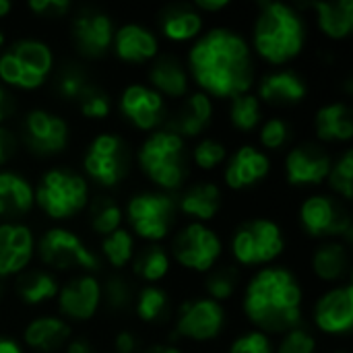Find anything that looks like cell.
<instances>
[{"mask_svg":"<svg viewBox=\"0 0 353 353\" xmlns=\"http://www.w3.org/2000/svg\"><path fill=\"white\" fill-rule=\"evenodd\" d=\"M319 337L345 339L353 331L352 281L325 288L310 306V325Z\"/></svg>","mask_w":353,"mask_h":353,"instance_id":"ac0fdd59","label":"cell"},{"mask_svg":"<svg viewBox=\"0 0 353 353\" xmlns=\"http://www.w3.org/2000/svg\"><path fill=\"white\" fill-rule=\"evenodd\" d=\"M112 353H139L141 347V339L132 329H118L112 337Z\"/></svg>","mask_w":353,"mask_h":353,"instance_id":"f907efd6","label":"cell"},{"mask_svg":"<svg viewBox=\"0 0 353 353\" xmlns=\"http://www.w3.org/2000/svg\"><path fill=\"white\" fill-rule=\"evenodd\" d=\"M134 292L137 285L132 283V277L128 273L110 271L101 281V308L114 314L130 312Z\"/></svg>","mask_w":353,"mask_h":353,"instance_id":"b9f144b4","label":"cell"},{"mask_svg":"<svg viewBox=\"0 0 353 353\" xmlns=\"http://www.w3.org/2000/svg\"><path fill=\"white\" fill-rule=\"evenodd\" d=\"M25 8L31 12V17L52 23L66 19L74 10V4L70 0H29Z\"/></svg>","mask_w":353,"mask_h":353,"instance_id":"c3c4849f","label":"cell"},{"mask_svg":"<svg viewBox=\"0 0 353 353\" xmlns=\"http://www.w3.org/2000/svg\"><path fill=\"white\" fill-rule=\"evenodd\" d=\"M300 232L312 242L341 240L352 246L353 215L347 203L327 190L308 192L296 211Z\"/></svg>","mask_w":353,"mask_h":353,"instance_id":"8fae6325","label":"cell"},{"mask_svg":"<svg viewBox=\"0 0 353 353\" xmlns=\"http://www.w3.org/2000/svg\"><path fill=\"white\" fill-rule=\"evenodd\" d=\"M134 161L151 188L168 194H178L192 172L188 143L165 126L143 137L134 151Z\"/></svg>","mask_w":353,"mask_h":353,"instance_id":"277c9868","label":"cell"},{"mask_svg":"<svg viewBox=\"0 0 353 353\" xmlns=\"http://www.w3.org/2000/svg\"><path fill=\"white\" fill-rule=\"evenodd\" d=\"M242 271L232 263H219L207 275H203V296L228 306L242 292Z\"/></svg>","mask_w":353,"mask_h":353,"instance_id":"8d00e7d4","label":"cell"},{"mask_svg":"<svg viewBox=\"0 0 353 353\" xmlns=\"http://www.w3.org/2000/svg\"><path fill=\"white\" fill-rule=\"evenodd\" d=\"M85 217H87V228L99 240L110 236V234H114L116 230L124 228L122 203L116 196L108 194V192L91 196L89 207L85 211Z\"/></svg>","mask_w":353,"mask_h":353,"instance_id":"d590c367","label":"cell"},{"mask_svg":"<svg viewBox=\"0 0 353 353\" xmlns=\"http://www.w3.org/2000/svg\"><path fill=\"white\" fill-rule=\"evenodd\" d=\"M58 316L66 323L85 325L101 312V279L91 273L68 275L56 296Z\"/></svg>","mask_w":353,"mask_h":353,"instance_id":"d6986e66","label":"cell"},{"mask_svg":"<svg viewBox=\"0 0 353 353\" xmlns=\"http://www.w3.org/2000/svg\"><path fill=\"white\" fill-rule=\"evenodd\" d=\"M72 337V325L58 314H37L21 331V345L31 353H58Z\"/></svg>","mask_w":353,"mask_h":353,"instance_id":"f546056e","label":"cell"},{"mask_svg":"<svg viewBox=\"0 0 353 353\" xmlns=\"http://www.w3.org/2000/svg\"><path fill=\"white\" fill-rule=\"evenodd\" d=\"M308 269L312 279H316L323 288L352 281V246L341 240L316 242L308 256Z\"/></svg>","mask_w":353,"mask_h":353,"instance_id":"484cf974","label":"cell"},{"mask_svg":"<svg viewBox=\"0 0 353 353\" xmlns=\"http://www.w3.org/2000/svg\"><path fill=\"white\" fill-rule=\"evenodd\" d=\"M228 329V306H221L205 296L182 300L172 314L170 343L205 345L217 341Z\"/></svg>","mask_w":353,"mask_h":353,"instance_id":"4fadbf2b","label":"cell"},{"mask_svg":"<svg viewBox=\"0 0 353 353\" xmlns=\"http://www.w3.org/2000/svg\"><path fill=\"white\" fill-rule=\"evenodd\" d=\"M132 168V153L122 134L101 130L89 139L81 155V174L91 186L101 192H112L128 178Z\"/></svg>","mask_w":353,"mask_h":353,"instance_id":"30bf717a","label":"cell"},{"mask_svg":"<svg viewBox=\"0 0 353 353\" xmlns=\"http://www.w3.org/2000/svg\"><path fill=\"white\" fill-rule=\"evenodd\" d=\"M6 43H8V35H6V33H4V29L0 27V52L6 48Z\"/></svg>","mask_w":353,"mask_h":353,"instance_id":"680465c9","label":"cell"},{"mask_svg":"<svg viewBox=\"0 0 353 353\" xmlns=\"http://www.w3.org/2000/svg\"><path fill=\"white\" fill-rule=\"evenodd\" d=\"M174 269L168 246L163 244H143L137 248V254L128 267L132 281L141 285H161Z\"/></svg>","mask_w":353,"mask_h":353,"instance_id":"836d02e7","label":"cell"},{"mask_svg":"<svg viewBox=\"0 0 353 353\" xmlns=\"http://www.w3.org/2000/svg\"><path fill=\"white\" fill-rule=\"evenodd\" d=\"M168 250L178 269L203 277L221 263L225 242L213 225L184 221L170 236Z\"/></svg>","mask_w":353,"mask_h":353,"instance_id":"7c38bea8","label":"cell"},{"mask_svg":"<svg viewBox=\"0 0 353 353\" xmlns=\"http://www.w3.org/2000/svg\"><path fill=\"white\" fill-rule=\"evenodd\" d=\"M35 259L43 269L54 275L66 273H91L97 275L103 265L97 256V250L87 244V240L68 225H50L37 236Z\"/></svg>","mask_w":353,"mask_h":353,"instance_id":"9c48e42d","label":"cell"},{"mask_svg":"<svg viewBox=\"0 0 353 353\" xmlns=\"http://www.w3.org/2000/svg\"><path fill=\"white\" fill-rule=\"evenodd\" d=\"M110 54L126 66H149L161 54V39L153 27L126 21L116 25Z\"/></svg>","mask_w":353,"mask_h":353,"instance_id":"7402d4cb","label":"cell"},{"mask_svg":"<svg viewBox=\"0 0 353 353\" xmlns=\"http://www.w3.org/2000/svg\"><path fill=\"white\" fill-rule=\"evenodd\" d=\"M225 353H275V339L256 329H246L228 343Z\"/></svg>","mask_w":353,"mask_h":353,"instance_id":"7dc6e473","label":"cell"},{"mask_svg":"<svg viewBox=\"0 0 353 353\" xmlns=\"http://www.w3.org/2000/svg\"><path fill=\"white\" fill-rule=\"evenodd\" d=\"M114 110H118L120 118L132 130L143 134L163 128L170 116L168 101L145 81H134L124 85L118 97L114 99Z\"/></svg>","mask_w":353,"mask_h":353,"instance_id":"e0dca14e","label":"cell"},{"mask_svg":"<svg viewBox=\"0 0 353 353\" xmlns=\"http://www.w3.org/2000/svg\"><path fill=\"white\" fill-rule=\"evenodd\" d=\"M333 157L329 147L316 141L294 143L283 153V182L294 190H321L327 182Z\"/></svg>","mask_w":353,"mask_h":353,"instance_id":"2e32d148","label":"cell"},{"mask_svg":"<svg viewBox=\"0 0 353 353\" xmlns=\"http://www.w3.org/2000/svg\"><path fill=\"white\" fill-rule=\"evenodd\" d=\"M0 353H27L19 339L10 335H0Z\"/></svg>","mask_w":353,"mask_h":353,"instance_id":"11a10c76","label":"cell"},{"mask_svg":"<svg viewBox=\"0 0 353 353\" xmlns=\"http://www.w3.org/2000/svg\"><path fill=\"white\" fill-rule=\"evenodd\" d=\"M225 250L234 267L256 271L281 261L288 250V236L283 225L273 217H248L232 230Z\"/></svg>","mask_w":353,"mask_h":353,"instance_id":"52a82bcc","label":"cell"},{"mask_svg":"<svg viewBox=\"0 0 353 353\" xmlns=\"http://www.w3.org/2000/svg\"><path fill=\"white\" fill-rule=\"evenodd\" d=\"M327 192L337 196L339 201L352 205L353 201V149L343 147L331 163L329 176H327Z\"/></svg>","mask_w":353,"mask_h":353,"instance_id":"ee69618b","label":"cell"},{"mask_svg":"<svg viewBox=\"0 0 353 353\" xmlns=\"http://www.w3.org/2000/svg\"><path fill=\"white\" fill-rule=\"evenodd\" d=\"M273 172V157L254 143H242L230 151L223 163V190L250 192L267 182Z\"/></svg>","mask_w":353,"mask_h":353,"instance_id":"ffe728a7","label":"cell"},{"mask_svg":"<svg viewBox=\"0 0 353 353\" xmlns=\"http://www.w3.org/2000/svg\"><path fill=\"white\" fill-rule=\"evenodd\" d=\"M254 134H256L254 145L271 157L285 153L294 145V126L283 116H265V120L261 122Z\"/></svg>","mask_w":353,"mask_h":353,"instance_id":"60d3db41","label":"cell"},{"mask_svg":"<svg viewBox=\"0 0 353 353\" xmlns=\"http://www.w3.org/2000/svg\"><path fill=\"white\" fill-rule=\"evenodd\" d=\"M213 120H215V101L209 95L192 89L182 101H178L174 110H170L165 128H170L172 132H176L188 143L205 137Z\"/></svg>","mask_w":353,"mask_h":353,"instance_id":"d4e9b609","label":"cell"},{"mask_svg":"<svg viewBox=\"0 0 353 353\" xmlns=\"http://www.w3.org/2000/svg\"><path fill=\"white\" fill-rule=\"evenodd\" d=\"M37 236L25 221H0V279H14L35 259Z\"/></svg>","mask_w":353,"mask_h":353,"instance_id":"603a6c76","label":"cell"},{"mask_svg":"<svg viewBox=\"0 0 353 353\" xmlns=\"http://www.w3.org/2000/svg\"><path fill=\"white\" fill-rule=\"evenodd\" d=\"M225 207V190L215 180H194L176 194L178 217L211 225Z\"/></svg>","mask_w":353,"mask_h":353,"instance_id":"cb8c5ba5","label":"cell"},{"mask_svg":"<svg viewBox=\"0 0 353 353\" xmlns=\"http://www.w3.org/2000/svg\"><path fill=\"white\" fill-rule=\"evenodd\" d=\"M124 209V225L143 244H163L178 228L176 194H168L155 188H143L132 192Z\"/></svg>","mask_w":353,"mask_h":353,"instance_id":"ba28073f","label":"cell"},{"mask_svg":"<svg viewBox=\"0 0 353 353\" xmlns=\"http://www.w3.org/2000/svg\"><path fill=\"white\" fill-rule=\"evenodd\" d=\"M56 72L52 43L41 37H19L0 52V83L8 91L35 93L50 85Z\"/></svg>","mask_w":353,"mask_h":353,"instance_id":"8992f818","label":"cell"},{"mask_svg":"<svg viewBox=\"0 0 353 353\" xmlns=\"http://www.w3.org/2000/svg\"><path fill=\"white\" fill-rule=\"evenodd\" d=\"M35 209L33 180L14 168L0 170V221H23Z\"/></svg>","mask_w":353,"mask_h":353,"instance_id":"1f68e13d","label":"cell"},{"mask_svg":"<svg viewBox=\"0 0 353 353\" xmlns=\"http://www.w3.org/2000/svg\"><path fill=\"white\" fill-rule=\"evenodd\" d=\"M52 91L62 103L74 105L91 85H95L93 77L81 62H68L62 66H56V72L52 77Z\"/></svg>","mask_w":353,"mask_h":353,"instance_id":"74e56055","label":"cell"},{"mask_svg":"<svg viewBox=\"0 0 353 353\" xmlns=\"http://www.w3.org/2000/svg\"><path fill=\"white\" fill-rule=\"evenodd\" d=\"M240 310L250 329L279 337L306 321V292L300 275L288 265L256 269L242 283Z\"/></svg>","mask_w":353,"mask_h":353,"instance_id":"7a4b0ae2","label":"cell"},{"mask_svg":"<svg viewBox=\"0 0 353 353\" xmlns=\"http://www.w3.org/2000/svg\"><path fill=\"white\" fill-rule=\"evenodd\" d=\"M130 312L145 327H161L172 321L174 300L163 285H137Z\"/></svg>","mask_w":353,"mask_h":353,"instance_id":"e575fe53","label":"cell"},{"mask_svg":"<svg viewBox=\"0 0 353 353\" xmlns=\"http://www.w3.org/2000/svg\"><path fill=\"white\" fill-rule=\"evenodd\" d=\"M329 353H350L347 350H333V352H329Z\"/></svg>","mask_w":353,"mask_h":353,"instance_id":"94428289","label":"cell"},{"mask_svg":"<svg viewBox=\"0 0 353 353\" xmlns=\"http://www.w3.org/2000/svg\"><path fill=\"white\" fill-rule=\"evenodd\" d=\"M184 64L194 89L213 101H230L236 95L252 91L259 77L248 37L228 25L205 29L188 46Z\"/></svg>","mask_w":353,"mask_h":353,"instance_id":"6da1fadb","label":"cell"},{"mask_svg":"<svg viewBox=\"0 0 353 353\" xmlns=\"http://www.w3.org/2000/svg\"><path fill=\"white\" fill-rule=\"evenodd\" d=\"M230 155V147L225 141L205 134L188 147V157H190V168H194L201 174H213L223 168L225 159Z\"/></svg>","mask_w":353,"mask_h":353,"instance_id":"7bdbcfd3","label":"cell"},{"mask_svg":"<svg viewBox=\"0 0 353 353\" xmlns=\"http://www.w3.org/2000/svg\"><path fill=\"white\" fill-rule=\"evenodd\" d=\"M4 290H6V288H4V281L0 279V304H2V300H4Z\"/></svg>","mask_w":353,"mask_h":353,"instance_id":"91938a15","label":"cell"},{"mask_svg":"<svg viewBox=\"0 0 353 353\" xmlns=\"http://www.w3.org/2000/svg\"><path fill=\"white\" fill-rule=\"evenodd\" d=\"M60 277L43 267H29L12 281V294L21 306L39 308L46 304L56 302L60 290Z\"/></svg>","mask_w":353,"mask_h":353,"instance_id":"d6a6232c","label":"cell"},{"mask_svg":"<svg viewBox=\"0 0 353 353\" xmlns=\"http://www.w3.org/2000/svg\"><path fill=\"white\" fill-rule=\"evenodd\" d=\"M139 353H186L182 350V345H176V343H155V345H149V347H143Z\"/></svg>","mask_w":353,"mask_h":353,"instance_id":"9f6ffc18","label":"cell"},{"mask_svg":"<svg viewBox=\"0 0 353 353\" xmlns=\"http://www.w3.org/2000/svg\"><path fill=\"white\" fill-rule=\"evenodd\" d=\"M207 29V19L192 2H174L157 12V37L174 46H190Z\"/></svg>","mask_w":353,"mask_h":353,"instance_id":"4316f807","label":"cell"},{"mask_svg":"<svg viewBox=\"0 0 353 353\" xmlns=\"http://www.w3.org/2000/svg\"><path fill=\"white\" fill-rule=\"evenodd\" d=\"M35 209L52 221V225H66L85 215L91 201V184L87 178L68 165H50L33 182Z\"/></svg>","mask_w":353,"mask_h":353,"instance_id":"5b68a950","label":"cell"},{"mask_svg":"<svg viewBox=\"0 0 353 353\" xmlns=\"http://www.w3.org/2000/svg\"><path fill=\"white\" fill-rule=\"evenodd\" d=\"M14 114V97L12 91H8L2 83H0V126L6 124Z\"/></svg>","mask_w":353,"mask_h":353,"instance_id":"f5cc1de1","label":"cell"},{"mask_svg":"<svg viewBox=\"0 0 353 353\" xmlns=\"http://www.w3.org/2000/svg\"><path fill=\"white\" fill-rule=\"evenodd\" d=\"M310 12L308 19L314 21L316 31L333 41L341 43L352 37L353 31V0H312L300 6Z\"/></svg>","mask_w":353,"mask_h":353,"instance_id":"4dcf8cb0","label":"cell"},{"mask_svg":"<svg viewBox=\"0 0 353 353\" xmlns=\"http://www.w3.org/2000/svg\"><path fill=\"white\" fill-rule=\"evenodd\" d=\"M68 21V37L74 54L85 62H97L110 56L116 31L114 17L97 6L72 10Z\"/></svg>","mask_w":353,"mask_h":353,"instance_id":"9a60e30c","label":"cell"},{"mask_svg":"<svg viewBox=\"0 0 353 353\" xmlns=\"http://www.w3.org/2000/svg\"><path fill=\"white\" fill-rule=\"evenodd\" d=\"M228 124L234 132L238 134H254L261 126V122L265 120V108L259 101V97L254 95V91L236 95L228 101Z\"/></svg>","mask_w":353,"mask_h":353,"instance_id":"ab89813d","label":"cell"},{"mask_svg":"<svg viewBox=\"0 0 353 353\" xmlns=\"http://www.w3.org/2000/svg\"><path fill=\"white\" fill-rule=\"evenodd\" d=\"M308 37L310 23L300 6L281 0H263L256 4L248 35L256 62L285 68L304 54Z\"/></svg>","mask_w":353,"mask_h":353,"instance_id":"3957f363","label":"cell"},{"mask_svg":"<svg viewBox=\"0 0 353 353\" xmlns=\"http://www.w3.org/2000/svg\"><path fill=\"white\" fill-rule=\"evenodd\" d=\"M275 353H321L319 335L304 323L277 337Z\"/></svg>","mask_w":353,"mask_h":353,"instance_id":"bcb514c9","label":"cell"},{"mask_svg":"<svg viewBox=\"0 0 353 353\" xmlns=\"http://www.w3.org/2000/svg\"><path fill=\"white\" fill-rule=\"evenodd\" d=\"M21 147L37 159H54L68 151L72 143L70 122L52 108L33 105L23 112L17 130Z\"/></svg>","mask_w":353,"mask_h":353,"instance_id":"5bb4252c","label":"cell"},{"mask_svg":"<svg viewBox=\"0 0 353 353\" xmlns=\"http://www.w3.org/2000/svg\"><path fill=\"white\" fill-rule=\"evenodd\" d=\"M165 101H182L192 91V81L186 70V64L176 54H159L147 66V81Z\"/></svg>","mask_w":353,"mask_h":353,"instance_id":"f1b7e54d","label":"cell"},{"mask_svg":"<svg viewBox=\"0 0 353 353\" xmlns=\"http://www.w3.org/2000/svg\"><path fill=\"white\" fill-rule=\"evenodd\" d=\"M10 12H12V2L0 0V21H2V19H8Z\"/></svg>","mask_w":353,"mask_h":353,"instance_id":"6f0895ef","label":"cell"},{"mask_svg":"<svg viewBox=\"0 0 353 353\" xmlns=\"http://www.w3.org/2000/svg\"><path fill=\"white\" fill-rule=\"evenodd\" d=\"M62 353H99L97 352V347H95V343L91 341V339H87V337H70V341L64 345V350Z\"/></svg>","mask_w":353,"mask_h":353,"instance_id":"db71d44e","label":"cell"},{"mask_svg":"<svg viewBox=\"0 0 353 353\" xmlns=\"http://www.w3.org/2000/svg\"><path fill=\"white\" fill-rule=\"evenodd\" d=\"M137 238L128 232V228H120L114 234L99 240L97 256L103 263H108L110 271L114 273H128V267L137 254Z\"/></svg>","mask_w":353,"mask_h":353,"instance_id":"f35d334b","label":"cell"},{"mask_svg":"<svg viewBox=\"0 0 353 353\" xmlns=\"http://www.w3.org/2000/svg\"><path fill=\"white\" fill-rule=\"evenodd\" d=\"M312 132L316 143L325 147L343 145L353 141V108L345 99H333L321 103L312 114Z\"/></svg>","mask_w":353,"mask_h":353,"instance_id":"83f0119b","label":"cell"},{"mask_svg":"<svg viewBox=\"0 0 353 353\" xmlns=\"http://www.w3.org/2000/svg\"><path fill=\"white\" fill-rule=\"evenodd\" d=\"M79 116L87 122H105L114 112V97L99 83L91 85L87 93L74 103Z\"/></svg>","mask_w":353,"mask_h":353,"instance_id":"f6af8a7d","label":"cell"},{"mask_svg":"<svg viewBox=\"0 0 353 353\" xmlns=\"http://www.w3.org/2000/svg\"><path fill=\"white\" fill-rule=\"evenodd\" d=\"M252 91L263 103V108L292 110L308 99L310 83L300 70L285 66V68H271L265 74L256 77Z\"/></svg>","mask_w":353,"mask_h":353,"instance_id":"44dd1931","label":"cell"},{"mask_svg":"<svg viewBox=\"0 0 353 353\" xmlns=\"http://www.w3.org/2000/svg\"><path fill=\"white\" fill-rule=\"evenodd\" d=\"M192 6L207 19V17H213V14H219V12L230 10L234 4L230 0H194Z\"/></svg>","mask_w":353,"mask_h":353,"instance_id":"816d5d0a","label":"cell"},{"mask_svg":"<svg viewBox=\"0 0 353 353\" xmlns=\"http://www.w3.org/2000/svg\"><path fill=\"white\" fill-rule=\"evenodd\" d=\"M19 149H21V143H19L17 130L10 128L8 124H2L0 126V170L8 168V163L19 153Z\"/></svg>","mask_w":353,"mask_h":353,"instance_id":"681fc988","label":"cell"}]
</instances>
